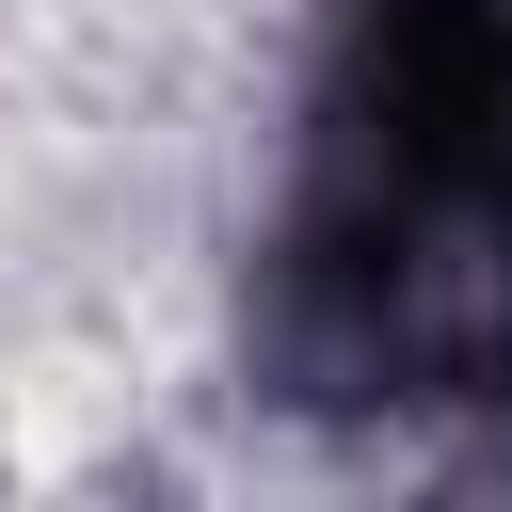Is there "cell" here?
I'll return each mask as SVG.
<instances>
[{
	"mask_svg": "<svg viewBox=\"0 0 512 512\" xmlns=\"http://www.w3.org/2000/svg\"><path fill=\"white\" fill-rule=\"evenodd\" d=\"M272 368L304 400L512 384V0H352L272 240Z\"/></svg>",
	"mask_w": 512,
	"mask_h": 512,
	"instance_id": "obj_1",
	"label": "cell"
}]
</instances>
